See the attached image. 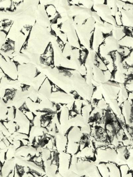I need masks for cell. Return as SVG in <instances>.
Wrapping results in <instances>:
<instances>
[{
  "mask_svg": "<svg viewBox=\"0 0 133 177\" xmlns=\"http://www.w3.org/2000/svg\"><path fill=\"white\" fill-rule=\"evenodd\" d=\"M118 154L116 148H111L108 145L100 147L95 150V162L116 163Z\"/></svg>",
  "mask_w": 133,
  "mask_h": 177,
  "instance_id": "6da1fadb",
  "label": "cell"
},
{
  "mask_svg": "<svg viewBox=\"0 0 133 177\" xmlns=\"http://www.w3.org/2000/svg\"><path fill=\"white\" fill-rule=\"evenodd\" d=\"M109 171L110 177H121L119 167L114 163H106Z\"/></svg>",
  "mask_w": 133,
  "mask_h": 177,
  "instance_id": "7a4b0ae2",
  "label": "cell"
},
{
  "mask_svg": "<svg viewBox=\"0 0 133 177\" xmlns=\"http://www.w3.org/2000/svg\"><path fill=\"white\" fill-rule=\"evenodd\" d=\"M97 166L99 172L102 177H110L109 171L106 163H99L97 164Z\"/></svg>",
  "mask_w": 133,
  "mask_h": 177,
  "instance_id": "3957f363",
  "label": "cell"
},
{
  "mask_svg": "<svg viewBox=\"0 0 133 177\" xmlns=\"http://www.w3.org/2000/svg\"><path fill=\"white\" fill-rule=\"evenodd\" d=\"M121 177L128 174L130 171V168L127 164L119 166Z\"/></svg>",
  "mask_w": 133,
  "mask_h": 177,
  "instance_id": "277c9868",
  "label": "cell"
},
{
  "mask_svg": "<svg viewBox=\"0 0 133 177\" xmlns=\"http://www.w3.org/2000/svg\"><path fill=\"white\" fill-rule=\"evenodd\" d=\"M15 175V169L12 170L8 175V177H14Z\"/></svg>",
  "mask_w": 133,
  "mask_h": 177,
  "instance_id": "5b68a950",
  "label": "cell"
},
{
  "mask_svg": "<svg viewBox=\"0 0 133 177\" xmlns=\"http://www.w3.org/2000/svg\"><path fill=\"white\" fill-rule=\"evenodd\" d=\"M122 177H133V171L130 170L128 174Z\"/></svg>",
  "mask_w": 133,
  "mask_h": 177,
  "instance_id": "8992f818",
  "label": "cell"
},
{
  "mask_svg": "<svg viewBox=\"0 0 133 177\" xmlns=\"http://www.w3.org/2000/svg\"><path fill=\"white\" fill-rule=\"evenodd\" d=\"M128 99L133 101V92H128Z\"/></svg>",
  "mask_w": 133,
  "mask_h": 177,
  "instance_id": "52a82bcc",
  "label": "cell"
},
{
  "mask_svg": "<svg viewBox=\"0 0 133 177\" xmlns=\"http://www.w3.org/2000/svg\"><path fill=\"white\" fill-rule=\"evenodd\" d=\"M50 33L51 34V35L54 37H57V34L56 33V32L54 30L52 29L51 26V31H50Z\"/></svg>",
  "mask_w": 133,
  "mask_h": 177,
  "instance_id": "ba28073f",
  "label": "cell"
},
{
  "mask_svg": "<svg viewBox=\"0 0 133 177\" xmlns=\"http://www.w3.org/2000/svg\"><path fill=\"white\" fill-rule=\"evenodd\" d=\"M23 169L25 173H28L30 172L31 169L29 167L25 166L23 167Z\"/></svg>",
  "mask_w": 133,
  "mask_h": 177,
  "instance_id": "9c48e42d",
  "label": "cell"
},
{
  "mask_svg": "<svg viewBox=\"0 0 133 177\" xmlns=\"http://www.w3.org/2000/svg\"><path fill=\"white\" fill-rule=\"evenodd\" d=\"M13 62H14V63H15V65L16 66V67H17V71H18V67H19V66L20 65H21V64H20L19 62L17 61H15L14 60H13Z\"/></svg>",
  "mask_w": 133,
  "mask_h": 177,
  "instance_id": "30bf717a",
  "label": "cell"
},
{
  "mask_svg": "<svg viewBox=\"0 0 133 177\" xmlns=\"http://www.w3.org/2000/svg\"><path fill=\"white\" fill-rule=\"evenodd\" d=\"M21 177H28L27 173H24L21 176Z\"/></svg>",
  "mask_w": 133,
  "mask_h": 177,
  "instance_id": "8fae6325",
  "label": "cell"
},
{
  "mask_svg": "<svg viewBox=\"0 0 133 177\" xmlns=\"http://www.w3.org/2000/svg\"><path fill=\"white\" fill-rule=\"evenodd\" d=\"M62 24H63V23H60V24H58L57 25V28H58V29H61L62 26Z\"/></svg>",
  "mask_w": 133,
  "mask_h": 177,
  "instance_id": "7c38bea8",
  "label": "cell"
},
{
  "mask_svg": "<svg viewBox=\"0 0 133 177\" xmlns=\"http://www.w3.org/2000/svg\"><path fill=\"white\" fill-rule=\"evenodd\" d=\"M1 55L2 56V57L3 59L6 62H7V60H6L5 58L4 57L3 55H2V54H1Z\"/></svg>",
  "mask_w": 133,
  "mask_h": 177,
  "instance_id": "4fadbf2b",
  "label": "cell"
}]
</instances>
